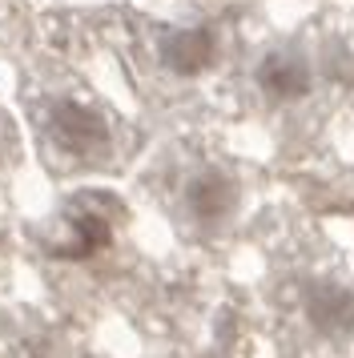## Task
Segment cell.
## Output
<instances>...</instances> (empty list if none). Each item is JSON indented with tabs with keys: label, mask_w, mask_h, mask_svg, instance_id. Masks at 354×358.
Masks as SVG:
<instances>
[{
	"label": "cell",
	"mask_w": 354,
	"mask_h": 358,
	"mask_svg": "<svg viewBox=\"0 0 354 358\" xmlns=\"http://www.w3.org/2000/svg\"><path fill=\"white\" fill-rule=\"evenodd\" d=\"M36 137L45 149V162L57 173H89L113 162L117 153V125L113 113L85 89H48L32 109Z\"/></svg>",
	"instance_id": "6da1fadb"
},
{
	"label": "cell",
	"mask_w": 354,
	"mask_h": 358,
	"mask_svg": "<svg viewBox=\"0 0 354 358\" xmlns=\"http://www.w3.org/2000/svg\"><path fill=\"white\" fill-rule=\"evenodd\" d=\"M238 197H241L238 178L222 165H197V169H190V178L181 181V210L201 229L225 226L238 210Z\"/></svg>",
	"instance_id": "7a4b0ae2"
},
{
	"label": "cell",
	"mask_w": 354,
	"mask_h": 358,
	"mask_svg": "<svg viewBox=\"0 0 354 358\" xmlns=\"http://www.w3.org/2000/svg\"><path fill=\"white\" fill-rule=\"evenodd\" d=\"M254 85L270 105H294V101H302L310 93L314 69L306 61V52L278 45V49L262 52V61L254 65Z\"/></svg>",
	"instance_id": "3957f363"
},
{
	"label": "cell",
	"mask_w": 354,
	"mask_h": 358,
	"mask_svg": "<svg viewBox=\"0 0 354 358\" xmlns=\"http://www.w3.org/2000/svg\"><path fill=\"white\" fill-rule=\"evenodd\" d=\"M222 52V41L209 24H193V29H169L157 41V61L165 73L174 77H201L206 69H213Z\"/></svg>",
	"instance_id": "277c9868"
},
{
	"label": "cell",
	"mask_w": 354,
	"mask_h": 358,
	"mask_svg": "<svg viewBox=\"0 0 354 358\" xmlns=\"http://www.w3.org/2000/svg\"><path fill=\"white\" fill-rule=\"evenodd\" d=\"M306 318L326 338L354 334V290L338 282H314L306 290Z\"/></svg>",
	"instance_id": "5b68a950"
}]
</instances>
